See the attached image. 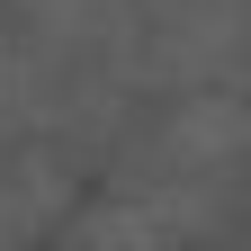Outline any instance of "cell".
Listing matches in <instances>:
<instances>
[{"mask_svg":"<svg viewBox=\"0 0 251 251\" xmlns=\"http://www.w3.org/2000/svg\"><path fill=\"white\" fill-rule=\"evenodd\" d=\"M251 162V108L242 99H215V90H198V99H179L171 126L152 135V179H171V188H206L242 171Z\"/></svg>","mask_w":251,"mask_h":251,"instance_id":"obj_1","label":"cell"},{"mask_svg":"<svg viewBox=\"0 0 251 251\" xmlns=\"http://www.w3.org/2000/svg\"><path fill=\"white\" fill-rule=\"evenodd\" d=\"M9 117H27V63H18V45L0 36V126Z\"/></svg>","mask_w":251,"mask_h":251,"instance_id":"obj_2","label":"cell"}]
</instances>
